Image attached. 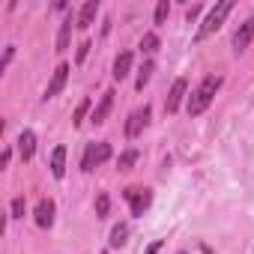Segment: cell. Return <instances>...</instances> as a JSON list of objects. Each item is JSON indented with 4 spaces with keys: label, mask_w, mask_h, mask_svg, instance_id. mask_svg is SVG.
<instances>
[{
    "label": "cell",
    "mask_w": 254,
    "mask_h": 254,
    "mask_svg": "<svg viewBox=\"0 0 254 254\" xmlns=\"http://www.w3.org/2000/svg\"><path fill=\"white\" fill-rule=\"evenodd\" d=\"M69 39H72V15H66V21L57 30V51H66L69 48Z\"/></svg>",
    "instance_id": "15"
},
{
    "label": "cell",
    "mask_w": 254,
    "mask_h": 254,
    "mask_svg": "<svg viewBox=\"0 0 254 254\" xmlns=\"http://www.w3.org/2000/svg\"><path fill=\"white\" fill-rule=\"evenodd\" d=\"M159 248H162V239H156V242H153V245H150L144 254H159Z\"/></svg>",
    "instance_id": "26"
},
{
    "label": "cell",
    "mask_w": 254,
    "mask_h": 254,
    "mask_svg": "<svg viewBox=\"0 0 254 254\" xmlns=\"http://www.w3.org/2000/svg\"><path fill=\"white\" fill-rule=\"evenodd\" d=\"M168 15H171V3H168V0H162V3L156 6V15H153V21H156V24H165V21H168Z\"/></svg>",
    "instance_id": "20"
},
{
    "label": "cell",
    "mask_w": 254,
    "mask_h": 254,
    "mask_svg": "<svg viewBox=\"0 0 254 254\" xmlns=\"http://www.w3.org/2000/svg\"><path fill=\"white\" fill-rule=\"evenodd\" d=\"M108 209H111V197H108V194H99V197H96V215L105 218Z\"/></svg>",
    "instance_id": "22"
},
{
    "label": "cell",
    "mask_w": 254,
    "mask_h": 254,
    "mask_svg": "<svg viewBox=\"0 0 254 254\" xmlns=\"http://www.w3.org/2000/svg\"><path fill=\"white\" fill-rule=\"evenodd\" d=\"M15 57V48H6V54H3V66H0V69H6L9 66V60Z\"/></svg>",
    "instance_id": "25"
},
{
    "label": "cell",
    "mask_w": 254,
    "mask_h": 254,
    "mask_svg": "<svg viewBox=\"0 0 254 254\" xmlns=\"http://www.w3.org/2000/svg\"><path fill=\"white\" fill-rule=\"evenodd\" d=\"M150 105H144V108H138L132 117H129V123H126V135H129V138H138L144 129H147V123H150Z\"/></svg>",
    "instance_id": "5"
},
{
    "label": "cell",
    "mask_w": 254,
    "mask_h": 254,
    "mask_svg": "<svg viewBox=\"0 0 254 254\" xmlns=\"http://www.w3.org/2000/svg\"><path fill=\"white\" fill-rule=\"evenodd\" d=\"M33 153H36V135H33L30 129H24V132L18 135V156H21L24 162H30Z\"/></svg>",
    "instance_id": "10"
},
{
    "label": "cell",
    "mask_w": 254,
    "mask_h": 254,
    "mask_svg": "<svg viewBox=\"0 0 254 254\" xmlns=\"http://www.w3.org/2000/svg\"><path fill=\"white\" fill-rule=\"evenodd\" d=\"M230 12H233V3H230V0L218 3L215 9H209V15H206V18H203V24L197 27V36H194V39H197V42H203L206 36H212V33H215L221 24H224V18H227Z\"/></svg>",
    "instance_id": "2"
},
{
    "label": "cell",
    "mask_w": 254,
    "mask_h": 254,
    "mask_svg": "<svg viewBox=\"0 0 254 254\" xmlns=\"http://www.w3.org/2000/svg\"><path fill=\"white\" fill-rule=\"evenodd\" d=\"M186 15H189V21H194V18H197V15H200V6H191V9H189V12H186Z\"/></svg>",
    "instance_id": "28"
},
{
    "label": "cell",
    "mask_w": 254,
    "mask_h": 254,
    "mask_svg": "<svg viewBox=\"0 0 254 254\" xmlns=\"http://www.w3.org/2000/svg\"><path fill=\"white\" fill-rule=\"evenodd\" d=\"M186 90H189V81H186V78H177L174 87H171V93H168V99H165V114H177V108H180Z\"/></svg>",
    "instance_id": "7"
},
{
    "label": "cell",
    "mask_w": 254,
    "mask_h": 254,
    "mask_svg": "<svg viewBox=\"0 0 254 254\" xmlns=\"http://www.w3.org/2000/svg\"><path fill=\"white\" fill-rule=\"evenodd\" d=\"M141 51H144V54H156V51H159V36H156V33H144Z\"/></svg>",
    "instance_id": "19"
},
{
    "label": "cell",
    "mask_w": 254,
    "mask_h": 254,
    "mask_svg": "<svg viewBox=\"0 0 254 254\" xmlns=\"http://www.w3.org/2000/svg\"><path fill=\"white\" fill-rule=\"evenodd\" d=\"M102 254H108V251H102Z\"/></svg>",
    "instance_id": "29"
},
{
    "label": "cell",
    "mask_w": 254,
    "mask_h": 254,
    "mask_svg": "<svg viewBox=\"0 0 254 254\" xmlns=\"http://www.w3.org/2000/svg\"><path fill=\"white\" fill-rule=\"evenodd\" d=\"M66 78H69V63H60V66L54 69V78H51V84L45 87V96H42V99L48 102V99L60 96V90L66 87Z\"/></svg>",
    "instance_id": "6"
},
{
    "label": "cell",
    "mask_w": 254,
    "mask_h": 254,
    "mask_svg": "<svg viewBox=\"0 0 254 254\" xmlns=\"http://www.w3.org/2000/svg\"><path fill=\"white\" fill-rule=\"evenodd\" d=\"M36 224L39 227H51L54 224V200H48V197H42L39 203H36Z\"/></svg>",
    "instance_id": "9"
},
{
    "label": "cell",
    "mask_w": 254,
    "mask_h": 254,
    "mask_svg": "<svg viewBox=\"0 0 254 254\" xmlns=\"http://www.w3.org/2000/svg\"><path fill=\"white\" fill-rule=\"evenodd\" d=\"M138 162V150H126L123 156H120V162H117V168L120 171H132V165Z\"/></svg>",
    "instance_id": "18"
},
{
    "label": "cell",
    "mask_w": 254,
    "mask_h": 254,
    "mask_svg": "<svg viewBox=\"0 0 254 254\" xmlns=\"http://www.w3.org/2000/svg\"><path fill=\"white\" fill-rule=\"evenodd\" d=\"M51 174L57 180H63V174H66V147H54V153H51Z\"/></svg>",
    "instance_id": "14"
},
{
    "label": "cell",
    "mask_w": 254,
    "mask_h": 254,
    "mask_svg": "<svg viewBox=\"0 0 254 254\" xmlns=\"http://www.w3.org/2000/svg\"><path fill=\"white\" fill-rule=\"evenodd\" d=\"M218 87H221V78H218V75H206V78L197 84V90L189 96V114H191V117H200V114L212 105Z\"/></svg>",
    "instance_id": "1"
},
{
    "label": "cell",
    "mask_w": 254,
    "mask_h": 254,
    "mask_svg": "<svg viewBox=\"0 0 254 254\" xmlns=\"http://www.w3.org/2000/svg\"><path fill=\"white\" fill-rule=\"evenodd\" d=\"M87 111H90V99H81V105L75 108V117H72V123H75V126H81V123H84V117H87Z\"/></svg>",
    "instance_id": "21"
},
{
    "label": "cell",
    "mask_w": 254,
    "mask_h": 254,
    "mask_svg": "<svg viewBox=\"0 0 254 254\" xmlns=\"http://www.w3.org/2000/svg\"><path fill=\"white\" fill-rule=\"evenodd\" d=\"M96 12H99V0H87V3L81 6V12H78V21H75V27H81V30H87V27L93 24V18H96Z\"/></svg>",
    "instance_id": "11"
},
{
    "label": "cell",
    "mask_w": 254,
    "mask_h": 254,
    "mask_svg": "<svg viewBox=\"0 0 254 254\" xmlns=\"http://www.w3.org/2000/svg\"><path fill=\"white\" fill-rule=\"evenodd\" d=\"M153 72H156V63H153V60H147V63L141 66V72H138V81H135V87H138V90H144V87L150 84Z\"/></svg>",
    "instance_id": "16"
},
{
    "label": "cell",
    "mask_w": 254,
    "mask_h": 254,
    "mask_svg": "<svg viewBox=\"0 0 254 254\" xmlns=\"http://www.w3.org/2000/svg\"><path fill=\"white\" fill-rule=\"evenodd\" d=\"M126 200H129V206H132V215L141 218V215L150 209V203H153V191H150V189L132 186V189H126Z\"/></svg>",
    "instance_id": "4"
},
{
    "label": "cell",
    "mask_w": 254,
    "mask_h": 254,
    "mask_svg": "<svg viewBox=\"0 0 254 254\" xmlns=\"http://www.w3.org/2000/svg\"><path fill=\"white\" fill-rule=\"evenodd\" d=\"M90 48H93L90 42H81V45H78V57H75V60H78V63H84V60H87V54H90Z\"/></svg>",
    "instance_id": "24"
},
{
    "label": "cell",
    "mask_w": 254,
    "mask_h": 254,
    "mask_svg": "<svg viewBox=\"0 0 254 254\" xmlns=\"http://www.w3.org/2000/svg\"><path fill=\"white\" fill-rule=\"evenodd\" d=\"M24 209H27V203H24V197H15V200H12V206H9V212H12V218H24Z\"/></svg>",
    "instance_id": "23"
},
{
    "label": "cell",
    "mask_w": 254,
    "mask_h": 254,
    "mask_svg": "<svg viewBox=\"0 0 254 254\" xmlns=\"http://www.w3.org/2000/svg\"><path fill=\"white\" fill-rule=\"evenodd\" d=\"M126 236H129V227H126V224H117V227L111 230V245H114V248L126 245Z\"/></svg>",
    "instance_id": "17"
},
{
    "label": "cell",
    "mask_w": 254,
    "mask_h": 254,
    "mask_svg": "<svg viewBox=\"0 0 254 254\" xmlns=\"http://www.w3.org/2000/svg\"><path fill=\"white\" fill-rule=\"evenodd\" d=\"M254 42V15L245 21V24H239V30H236V36H233V51L239 54V51H245L248 45Z\"/></svg>",
    "instance_id": "8"
},
{
    "label": "cell",
    "mask_w": 254,
    "mask_h": 254,
    "mask_svg": "<svg viewBox=\"0 0 254 254\" xmlns=\"http://www.w3.org/2000/svg\"><path fill=\"white\" fill-rule=\"evenodd\" d=\"M111 159V144H87V150H84V159H81V171H93V168H99V165H105Z\"/></svg>",
    "instance_id": "3"
},
{
    "label": "cell",
    "mask_w": 254,
    "mask_h": 254,
    "mask_svg": "<svg viewBox=\"0 0 254 254\" xmlns=\"http://www.w3.org/2000/svg\"><path fill=\"white\" fill-rule=\"evenodd\" d=\"M9 159H12V153H9V150H3V156H0V168H6V165H9Z\"/></svg>",
    "instance_id": "27"
},
{
    "label": "cell",
    "mask_w": 254,
    "mask_h": 254,
    "mask_svg": "<svg viewBox=\"0 0 254 254\" xmlns=\"http://www.w3.org/2000/svg\"><path fill=\"white\" fill-rule=\"evenodd\" d=\"M180 254H186V251H180Z\"/></svg>",
    "instance_id": "30"
},
{
    "label": "cell",
    "mask_w": 254,
    "mask_h": 254,
    "mask_svg": "<svg viewBox=\"0 0 254 254\" xmlns=\"http://www.w3.org/2000/svg\"><path fill=\"white\" fill-rule=\"evenodd\" d=\"M111 105H114V90H108V93L102 96V102L96 105V111H93V117H90V120H93L96 126H102V123L108 120V114H111Z\"/></svg>",
    "instance_id": "12"
},
{
    "label": "cell",
    "mask_w": 254,
    "mask_h": 254,
    "mask_svg": "<svg viewBox=\"0 0 254 254\" xmlns=\"http://www.w3.org/2000/svg\"><path fill=\"white\" fill-rule=\"evenodd\" d=\"M132 69V51H123L117 60H114V81H123Z\"/></svg>",
    "instance_id": "13"
}]
</instances>
